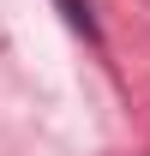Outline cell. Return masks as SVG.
Masks as SVG:
<instances>
[{
    "label": "cell",
    "mask_w": 150,
    "mask_h": 156,
    "mask_svg": "<svg viewBox=\"0 0 150 156\" xmlns=\"http://www.w3.org/2000/svg\"><path fill=\"white\" fill-rule=\"evenodd\" d=\"M60 6V18L72 24L78 36H90V42H102V30H96V12H90V0H54Z\"/></svg>",
    "instance_id": "6da1fadb"
}]
</instances>
